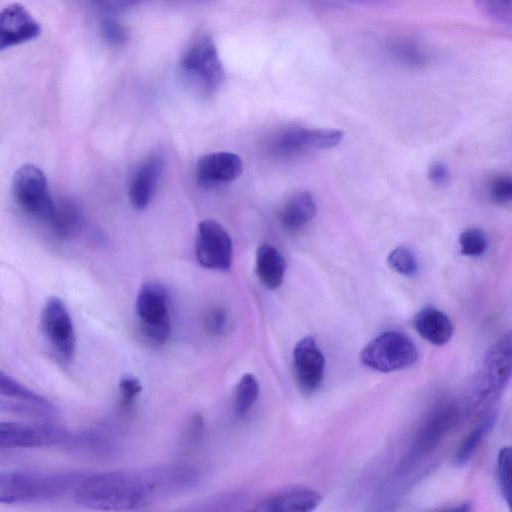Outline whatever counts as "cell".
<instances>
[{"mask_svg": "<svg viewBox=\"0 0 512 512\" xmlns=\"http://www.w3.org/2000/svg\"><path fill=\"white\" fill-rule=\"evenodd\" d=\"M191 482V472L184 465L108 471L84 474L73 495L77 504L88 509L129 511L181 494L190 488Z\"/></svg>", "mask_w": 512, "mask_h": 512, "instance_id": "1", "label": "cell"}, {"mask_svg": "<svg viewBox=\"0 0 512 512\" xmlns=\"http://www.w3.org/2000/svg\"><path fill=\"white\" fill-rule=\"evenodd\" d=\"M85 473L1 471L0 503L50 501L73 493Z\"/></svg>", "mask_w": 512, "mask_h": 512, "instance_id": "2", "label": "cell"}, {"mask_svg": "<svg viewBox=\"0 0 512 512\" xmlns=\"http://www.w3.org/2000/svg\"><path fill=\"white\" fill-rule=\"evenodd\" d=\"M179 74L184 84L202 97L213 95L222 86L224 67L217 47L208 35L199 36L183 53Z\"/></svg>", "mask_w": 512, "mask_h": 512, "instance_id": "3", "label": "cell"}, {"mask_svg": "<svg viewBox=\"0 0 512 512\" xmlns=\"http://www.w3.org/2000/svg\"><path fill=\"white\" fill-rule=\"evenodd\" d=\"M360 360L372 370L388 373L413 366L418 360V349L406 334L389 330L364 346Z\"/></svg>", "mask_w": 512, "mask_h": 512, "instance_id": "4", "label": "cell"}, {"mask_svg": "<svg viewBox=\"0 0 512 512\" xmlns=\"http://www.w3.org/2000/svg\"><path fill=\"white\" fill-rule=\"evenodd\" d=\"M12 196L25 212L45 221L50 219L54 199L50 195L47 179L37 166L22 165L12 179Z\"/></svg>", "mask_w": 512, "mask_h": 512, "instance_id": "5", "label": "cell"}, {"mask_svg": "<svg viewBox=\"0 0 512 512\" xmlns=\"http://www.w3.org/2000/svg\"><path fill=\"white\" fill-rule=\"evenodd\" d=\"M136 313L143 334L155 343H164L170 335V306L165 288L155 282L145 283L136 298Z\"/></svg>", "mask_w": 512, "mask_h": 512, "instance_id": "6", "label": "cell"}, {"mask_svg": "<svg viewBox=\"0 0 512 512\" xmlns=\"http://www.w3.org/2000/svg\"><path fill=\"white\" fill-rule=\"evenodd\" d=\"M42 331L57 357L64 363L73 359L76 335L70 313L58 297H50L41 311Z\"/></svg>", "mask_w": 512, "mask_h": 512, "instance_id": "7", "label": "cell"}, {"mask_svg": "<svg viewBox=\"0 0 512 512\" xmlns=\"http://www.w3.org/2000/svg\"><path fill=\"white\" fill-rule=\"evenodd\" d=\"M195 253L202 267L228 270L233 257V246L228 232L214 220L201 221L197 228Z\"/></svg>", "mask_w": 512, "mask_h": 512, "instance_id": "8", "label": "cell"}, {"mask_svg": "<svg viewBox=\"0 0 512 512\" xmlns=\"http://www.w3.org/2000/svg\"><path fill=\"white\" fill-rule=\"evenodd\" d=\"M69 433L46 424L0 421V448H40L64 443Z\"/></svg>", "mask_w": 512, "mask_h": 512, "instance_id": "9", "label": "cell"}, {"mask_svg": "<svg viewBox=\"0 0 512 512\" xmlns=\"http://www.w3.org/2000/svg\"><path fill=\"white\" fill-rule=\"evenodd\" d=\"M342 136L341 130L332 128H290L275 137L271 151L276 156L290 157L310 149L334 147L339 144Z\"/></svg>", "mask_w": 512, "mask_h": 512, "instance_id": "10", "label": "cell"}, {"mask_svg": "<svg viewBox=\"0 0 512 512\" xmlns=\"http://www.w3.org/2000/svg\"><path fill=\"white\" fill-rule=\"evenodd\" d=\"M511 375L510 335L502 337L488 352L477 380L478 400L500 393Z\"/></svg>", "mask_w": 512, "mask_h": 512, "instance_id": "11", "label": "cell"}, {"mask_svg": "<svg viewBox=\"0 0 512 512\" xmlns=\"http://www.w3.org/2000/svg\"><path fill=\"white\" fill-rule=\"evenodd\" d=\"M293 368L303 391L310 393L319 388L324 378L325 358L313 337H304L295 345Z\"/></svg>", "mask_w": 512, "mask_h": 512, "instance_id": "12", "label": "cell"}, {"mask_svg": "<svg viewBox=\"0 0 512 512\" xmlns=\"http://www.w3.org/2000/svg\"><path fill=\"white\" fill-rule=\"evenodd\" d=\"M40 33L38 21L21 4L13 3L0 11V51L31 41Z\"/></svg>", "mask_w": 512, "mask_h": 512, "instance_id": "13", "label": "cell"}, {"mask_svg": "<svg viewBox=\"0 0 512 512\" xmlns=\"http://www.w3.org/2000/svg\"><path fill=\"white\" fill-rule=\"evenodd\" d=\"M243 164L232 152H214L201 157L196 165V179L205 188L217 187L239 177Z\"/></svg>", "mask_w": 512, "mask_h": 512, "instance_id": "14", "label": "cell"}, {"mask_svg": "<svg viewBox=\"0 0 512 512\" xmlns=\"http://www.w3.org/2000/svg\"><path fill=\"white\" fill-rule=\"evenodd\" d=\"M322 495L309 487H288L277 491L256 504L260 512H309L316 509Z\"/></svg>", "mask_w": 512, "mask_h": 512, "instance_id": "15", "label": "cell"}, {"mask_svg": "<svg viewBox=\"0 0 512 512\" xmlns=\"http://www.w3.org/2000/svg\"><path fill=\"white\" fill-rule=\"evenodd\" d=\"M161 173L162 160L157 155H149L138 165L129 184V199L136 209H144L150 204Z\"/></svg>", "mask_w": 512, "mask_h": 512, "instance_id": "16", "label": "cell"}, {"mask_svg": "<svg viewBox=\"0 0 512 512\" xmlns=\"http://www.w3.org/2000/svg\"><path fill=\"white\" fill-rule=\"evenodd\" d=\"M417 333L429 343L442 346L450 341L454 326L441 310L427 306L418 311L413 320Z\"/></svg>", "mask_w": 512, "mask_h": 512, "instance_id": "17", "label": "cell"}, {"mask_svg": "<svg viewBox=\"0 0 512 512\" xmlns=\"http://www.w3.org/2000/svg\"><path fill=\"white\" fill-rule=\"evenodd\" d=\"M316 211L313 196L307 191H300L285 202L279 213V221L285 229L297 231L315 217Z\"/></svg>", "mask_w": 512, "mask_h": 512, "instance_id": "18", "label": "cell"}, {"mask_svg": "<svg viewBox=\"0 0 512 512\" xmlns=\"http://www.w3.org/2000/svg\"><path fill=\"white\" fill-rule=\"evenodd\" d=\"M47 224L60 238H72L79 234L83 225L82 212L73 200H54V207Z\"/></svg>", "mask_w": 512, "mask_h": 512, "instance_id": "19", "label": "cell"}, {"mask_svg": "<svg viewBox=\"0 0 512 512\" xmlns=\"http://www.w3.org/2000/svg\"><path fill=\"white\" fill-rule=\"evenodd\" d=\"M286 262L282 254L272 245H261L256 253V273L263 285L271 290L283 282Z\"/></svg>", "mask_w": 512, "mask_h": 512, "instance_id": "20", "label": "cell"}, {"mask_svg": "<svg viewBox=\"0 0 512 512\" xmlns=\"http://www.w3.org/2000/svg\"><path fill=\"white\" fill-rule=\"evenodd\" d=\"M495 421L496 413H488L467 435L454 456V463L456 466H464L470 461L482 439L495 425Z\"/></svg>", "mask_w": 512, "mask_h": 512, "instance_id": "21", "label": "cell"}, {"mask_svg": "<svg viewBox=\"0 0 512 512\" xmlns=\"http://www.w3.org/2000/svg\"><path fill=\"white\" fill-rule=\"evenodd\" d=\"M388 53L396 62L409 67L424 66L429 60L427 51L409 39L393 41L388 46Z\"/></svg>", "mask_w": 512, "mask_h": 512, "instance_id": "22", "label": "cell"}, {"mask_svg": "<svg viewBox=\"0 0 512 512\" xmlns=\"http://www.w3.org/2000/svg\"><path fill=\"white\" fill-rule=\"evenodd\" d=\"M0 397L21 399L57 412V408L45 397L0 371Z\"/></svg>", "mask_w": 512, "mask_h": 512, "instance_id": "23", "label": "cell"}, {"mask_svg": "<svg viewBox=\"0 0 512 512\" xmlns=\"http://www.w3.org/2000/svg\"><path fill=\"white\" fill-rule=\"evenodd\" d=\"M259 396V384L253 374L247 373L240 378L234 398V410L238 417L245 416L254 406Z\"/></svg>", "mask_w": 512, "mask_h": 512, "instance_id": "24", "label": "cell"}, {"mask_svg": "<svg viewBox=\"0 0 512 512\" xmlns=\"http://www.w3.org/2000/svg\"><path fill=\"white\" fill-rule=\"evenodd\" d=\"M480 12L492 22L504 26L512 25V0H475Z\"/></svg>", "mask_w": 512, "mask_h": 512, "instance_id": "25", "label": "cell"}, {"mask_svg": "<svg viewBox=\"0 0 512 512\" xmlns=\"http://www.w3.org/2000/svg\"><path fill=\"white\" fill-rule=\"evenodd\" d=\"M460 252L464 256L479 257L488 248V239L483 230L468 228L464 230L458 239Z\"/></svg>", "mask_w": 512, "mask_h": 512, "instance_id": "26", "label": "cell"}, {"mask_svg": "<svg viewBox=\"0 0 512 512\" xmlns=\"http://www.w3.org/2000/svg\"><path fill=\"white\" fill-rule=\"evenodd\" d=\"M387 262L391 269L404 276H413L418 269L414 253L406 246L393 249L388 255Z\"/></svg>", "mask_w": 512, "mask_h": 512, "instance_id": "27", "label": "cell"}, {"mask_svg": "<svg viewBox=\"0 0 512 512\" xmlns=\"http://www.w3.org/2000/svg\"><path fill=\"white\" fill-rule=\"evenodd\" d=\"M100 33L103 40L112 47H121L128 40V31L112 15H103Z\"/></svg>", "mask_w": 512, "mask_h": 512, "instance_id": "28", "label": "cell"}, {"mask_svg": "<svg viewBox=\"0 0 512 512\" xmlns=\"http://www.w3.org/2000/svg\"><path fill=\"white\" fill-rule=\"evenodd\" d=\"M497 475L501 494L508 505L511 503V448L503 447L498 454Z\"/></svg>", "mask_w": 512, "mask_h": 512, "instance_id": "29", "label": "cell"}, {"mask_svg": "<svg viewBox=\"0 0 512 512\" xmlns=\"http://www.w3.org/2000/svg\"><path fill=\"white\" fill-rule=\"evenodd\" d=\"M0 411L37 415L56 413L48 408H45L43 406L37 405L29 401L4 397L0 399Z\"/></svg>", "mask_w": 512, "mask_h": 512, "instance_id": "30", "label": "cell"}, {"mask_svg": "<svg viewBox=\"0 0 512 512\" xmlns=\"http://www.w3.org/2000/svg\"><path fill=\"white\" fill-rule=\"evenodd\" d=\"M489 195L493 203L507 205L512 199V180L508 176L494 178L489 186Z\"/></svg>", "mask_w": 512, "mask_h": 512, "instance_id": "31", "label": "cell"}, {"mask_svg": "<svg viewBox=\"0 0 512 512\" xmlns=\"http://www.w3.org/2000/svg\"><path fill=\"white\" fill-rule=\"evenodd\" d=\"M103 15H114L128 10L143 0H85Z\"/></svg>", "mask_w": 512, "mask_h": 512, "instance_id": "32", "label": "cell"}, {"mask_svg": "<svg viewBox=\"0 0 512 512\" xmlns=\"http://www.w3.org/2000/svg\"><path fill=\"white\" fill-rule=\"evenodd\" d=\"M119 390L123 407H130L141 392L140 381L133 376H123L119 382Z\"/></svg>", "mask_w": 512, "mask_h": 512, "instance_id": "33", "label": "cell"}, {"mask_svg": "<svg viewBox=\"0 0 512 512\" xmlns=\"http://www.w3.org/2000/svg\"><path fill=\"white\" fill-rule=\"evenodd\" d=\"M226 324V314L220 308L210 309L204 318L206 330L213 335L221 334Z\"/></svg>", "mask_w": 512, "mask_h": 512, "instance_id": "34", "label": "cell"}, {"mask_svg": "<svg viewBox=\"0 0 512 512\" xmlns=\"http://www.w3.org/2000/svg\"><path fill=\"white\" fill-rule=\"evenodd\" d=\"M449 169L442 161L433 162L428 169V179L437 186L445 185L449 180Z\"/></svg>", "mask_w": 512, "mask_h": 512, "instance_id": "35", "label": "cell"}, {"mask_svg": "<svg viewBox=\"0 0 512 512\" xmlns=\"http://www.w3.org/2000/svg\"><path fill=\"white\" fill-rule=\"evenodd\" d=\"M316 5L321 7H338L344 5H378L386 0H312Z\"/></svg>", "mask_w": 512, "mask_h": 512, "instance_id": "36", "label": "cell"}]
</instances>
